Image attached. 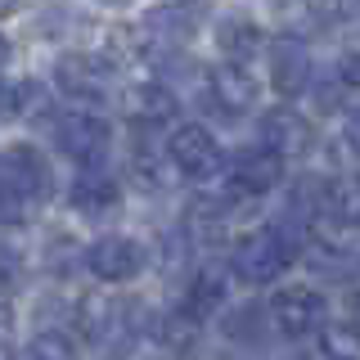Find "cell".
I'll use <instances>...</instances> for the list:
<instances>
[{
    "instance_id": "obj_8",
    "label": "cell",
    "mask_w": 360,
    "mask_h": 360,
    "mask_svg": "<svg viewBox=\"0 0 360 360\" xmlns=\"http://www.w3.org/2000/svg\"><path fill=\"white\" fill-rule=\"evenodd\" d=\"M270 86L284 99H297L311 86V50L302 37H279L270 45Z\"/></svg>"
},
{
    "instance_id": "obj_24",
    "label": "cell",
    "mask_w": 360,
    "mask_h": 360,
    "mask_svg": "<svg viewBox=\"0 0 360 360\" xmlns=\"http://www.w3.org/2000/svg\"><path fill=\"white\" fill-rule=\"evenodd\" d=\"M352 329L360 333V292H356V297H352Z\"/></svg>"
},
{
    "instance_id": "obj_17",
    "label": "cell",
    "mask_w": 360,
    "mask_h": 360,
    "mask_svg": "<svg viewBox=\"0 0 360 360\" xmlns=\"http://www.w3.org/2000/svg\"><path fill=\"white\" fill-rule=\"evenodd\" d=\"M217 41H221V50L230 54V63H248V59H257V54L266 50V32L257 27V22H248V18H225Z\"/></svg>"
},
{
    "instance_id": "obj_15",
    "label": "cell",
    "mask_w": 360,
    "mask_h": 360,
    "mask_svg": "<svg viewBox=\"0 0 360 360\" xmlns=\"http://www.w3.org/2000/svg\"><path fill=\"white\" fill-rule=\"evenodd\" d=\"M221 302H225V270L217 266H202L194 279L185 284V297H180V311L189 315V320H212V315L221 311Z\"/></svg>"
},
{
    "instance_id": "obj_18",
    "label": "cell",
    "mask_w": 360,
    "mask_h": 360,
    "mask_svg": "<svg viewBox=\"0 0 360 360\" xmlns=\"http://www.w3.org/2000/svg\"><path fill=\"white\" fill-rule=\"evenodd\" d=\"M45 108H50V90H45L41 82L22 77V82L5 86V112L9 117H41Z\"/></svg>"
},
{
    "instance_id": "obj_21",
    "label": "cell",
    "mask_w": 360,
    "mask_h": 360,
    "mask_svg": "<svg viewBox=\"0 0 360 360\" xmlns=\"http://www.w3.org/2000/svg\"><path fill=\"white\" fill-rule=\"evenodd\" d=\"M198 329H202V324L189 320L185 311H172L162 324H158V333H162V342L172 347V352H189V347H194V338H198Z\"/></svg>"
},
{
    "instance_id": "obj_4",
    "label": "cell",
    "mask_w": 360,
    "mask_h": 360,
    "mask_svg": "<svg viewBox=\"0 0 360 360\" xmlns=\"http://www.w3.org/2000/svg\"><path fill=\"white\" fill-rule=\"evenodd\" d=\"M329 307H324V297L307 284H292V288H279L275 297H270V324H275L279 333L288 338H311V333H324L329 329Z\"/></svg>"
},
{
    "instance_id": "obj_16",
    "label": "cell",
    "mask_w": 360,
    "mask_h": 360,
    "mask_svg": "<svg viewBox=\"0 0 360 360\" xmlns=\"http://www.w3.org/2000/svg\"><path fill=\"white\" fill-rule=\"evenodd\" d=\"M324 221L342 225V230H360V176H329L324 189Z\"/></svg>"
},
{
    "instance_id": "obj_2",
    "label": "cell",
    "mask_w": 360,
    "mask_h": 360,
    "mask_svg": "<svg viewBox=\"0 0 360 360\" xmlns=\"http://www.w3.org/2000/svg\"><path fill=\"white\" fill-rule=\"evenodd\" d=\"M292 257H297V248L266 225V230L243 234V239L230 248V270H234V279H243V284H275Z\"/></svg>"
},
{
    "instance_id": "obj_14",
    "label": "cell",
    "mask_w": 360,
    "mask_h": 360,
    "mask_svg": "<svg viewBox=\"0 0 360 360\" xmlns=\"http://www.w3.org/2000/svg\"><path fill=\"white\" fill-rule=\"evenodd\" d=\"M68 202H72L82 217H99V212H112L122 202V185L112 180L108 172H82L72 180V189H68Z\"/></svg>"
},
{
    "instance_id": "obj_20",
    "label": "cell",
    "mask_w": 360,
    "mask_h": 360,
    "mask_svg": "<svg viewBox=\"0 0 360 360\" xmlns=\"http://www.w3.org/2000/svg\"><path fill=\"white\" fill-rule=\"evenodd\" d=\"M225 338L230 342H262V333H266V311L262 307H239V311H230V320L221 324Z\"/></svg>"
},
{
    "instance_id": "obj_10",
    "label": "cell",
    "mask_w": 360,
    "mask_h": 360,
    "mask_svg": "<svg viewBox=\"0 0 360 360\" xmlns=\"http://www.w3.org/2000/svg\"><path fill=\"white\" fill-rule=\"evenodd\" d=\"M275 185H284V158L279 153H270V149H248L234 158V167H230V189L234 194H248V198H257V194H270Z\"/></svg>"
},
{
    "instance_id": "obj_19",
    "label": "cell",
    "mask_w": 360,
    "mask_h": 360,
    "mask_svg": "<svg viewBox=\"0 0 360 360\" xmlns=\"http://www.w3.org/2000/svg\"><path fill=\"white\" fill-rule=\"evenodd\" d=\"M22 360H82V356H77V342L63 329H45L22 347Z\"/></svg>"
},
{
    "instance_id": "obj_5",
    "label": "cell",
    "mask_w": 360,
    "mask_h": 360,
    "mask_svg": "<svg viewBox=\"0 0 360 360\" xmlns=\"http://www.w3.org/2000/svg\"><path fill=\"white\" fill-rule=\"evenodd\" d=\"M167 162L176 167V172L194 176V180H207L217 172L221 162V149H217V135H212L202 122H180V127L167 135Z\"/></svg>"
},
{
    "instance_id": "obj_11",
    "label": "cell",
    "mask_w": 360,
    "mask_h": 360,
    "mask_svg": "<svg viewBox=\"0 0 360 360\" xmlns=\"http://www.w3.org/2000/svg\"><path fill=\"white\" fill-rule=\"evenodd\" d=\"M176 95L167 90L162 82H140L127 90V117L135 122V131H149V127H167V122L176 117Z\"/></svg>"
},
{
    "instance_id": "obj_23",
    "label": "cell",
    "mask_w": 360,
    "mask_h": 360,
    "mask_svg": "<svg viewBox=\"0 0 360 360\" xmlns=\"http://www.w3.org/2000/svg\"><path fill=\"white\" fill-rule=\"evenodd\" d=\"M342 140H347V149L360 153V99L352 108H347V122H342Z\"/></svg>"
},
{
    "instance_id": "obj_7",
    "label": "cell",
    "mask_w": 360,
    "mask_h": 360,
    "mask_svg": "<svg viewBox=\"0 0 360 360\" xmlns=\"http://www.w3.org/2000/svg\"><path fill=\"white\" fill-rule=\"evenodd\" d=\"M257 135H262V149L270 153H279L288 162V158H297V153H307L311 149V122L302 117L292 104H275V108H266L262 112V122H257Z\"/></svg>"
},
{
    "instance_id": "obj_13",
    "label": "cell",
    "mask_w": 360,
    "mask_h": 360,
    "mask_svg": "<svg viewBox=\"0 0 360 360\" xmlns=\"http://www.w3.org/2000/svg\"><path fill=\"white\" fill-rule=\"evenodd\" d=\"M207 95L217 99L225 112H248L257 104V82L243 63H217L207 77Z\"/></svg>"
},
{
    "instance_id": "obj_9",
    "label": "cell",
    "mask_w": 360,
    "mask_h": 360,
    "mask_svg": "<svg viewBox=\"0 0 360 360\" xmlns=\"http://www.w3.org/2000/svg\"><path fill=\"white\" fill-rule=\"evenodd\" d=\"M104 82H108V68L95 59V54H63L54 63V86L63 90L72 104H95L104 95Z\"/></svg>"
},
{
    "instance_id": "obj_22",
    "label": "cell",
    "mask_w": 360,
    "mask_h": 360,
    "mask_svg": "<svg viewBox=\"0 0 360 360\" xmlns=\"http://www.w3.org/2000/svg\"><path fill=\"white\" fill-rule=\"evenodd\" d=\"M333 72H338V82H342L347 95H360V50H347Z\"/></svg>"
},
{
    "instance_id": "obj_12",
    "label": "cell",
    "mask_w": 360,
    "mask_h": 360,
    "mask_svg": "<svg viewBox=\"0 0 360 360\" xmlns=\"http://www.w3.org/2000/svg\"><path fill=\"white\" fill-rule=\"evenodd\" d=\"M127 307L122 302H99V297H90L86 307H82V329L86 338L95 347H122L131 338V320H127Z\"/></svg>"
},
{
    "instance_id": "obj_3",
    "label": "cell",
    "mask_w": 360,
    "mask_h": 360,
    "mask_svg": "<svg viewBox=\"0 0 360 360\" xmlns=\"http://www.w3.org/2000/svg\"><path fill=\"white\" fill-rule=\"evenodd\" d=\"M54 144H59V153H68L72 162H82L86 172H95L108 158L112 127L104 117H95V112H86V108H72V112H63V117H54Z\"/></svg>"
},
{
    "instance_id": "obj_1",
    "label": "cell",
    "mask_w": 360,
    "mask_h": 360,
    "mask_svg": "<svg viewBox=\"0 0 360 360\" xmlns=\"http://www.w3.org/2000/svg\"><path fill=\"white\" fill-rule=\"evenodd\" d=\"M0 176H5V225H18L22 207H37L54 194V172L37 144H9Z\"/></svg>"
},
{
    "instance_id": "obj_6",
    "label": "cell",
    "mask_w": 360,
    "mask_h": 360,
    "mask_svg": "<svg viewBox=\"0 0 360 360\" xmlns=\"http://www.w3.org/2000/svg\"><path fill=\"white\" fill-rule=\"evenodd\" d=\"M140 266H144V248L131 234H99L86 248V270L104 284H127V279L140 275Z\"/></svg>"
}]
</instances>
